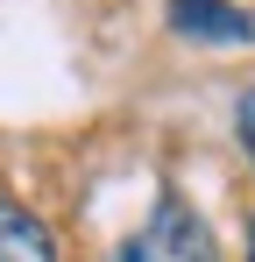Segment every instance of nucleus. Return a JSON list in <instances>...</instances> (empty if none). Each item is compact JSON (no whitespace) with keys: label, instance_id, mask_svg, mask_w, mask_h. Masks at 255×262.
Wrapping results in <instances>:
<instances>
[{"label":"nucleus","instance_id":"nucleus-1","mask_svg":"<svg viewBox=\"0 0 255 262\" xmlns=\"http://www.w3.org/2000/svg\"><path fill=\"white\" fill-rule=\"evenodd\" d=\"M107 262H220V241L192 199H163Z\"/></svg>","mask_w":255,"mask_h":262},{"label":"nucleus","instance_id":"nucleus-2","mask_svg":"<svg viewBox=\"0 0 255 262\" xmlns=\"http://www.w3.org/2000/svg\"><path fill=\"white\" fill-rule=\"evenodd\" d=\"M170 7V29L192 36L206 50H234V43H255V14L234 7V0H163Z\"/></svg>","mask_w":255,"mask_h":262},{"label":"nucleus","instance_id":"nucleus-3","mask_svg":"<svg viewBox=\"0 0 255 262\" xmlns=\"http://www.w3.org/2000/svg\"><path fill=\"white\" fill-rule=\"evenodd\" d=\"M0 262H57V241L7 184H0Z\"/></svg>","mask_w":255,"mask_h":262},{"label":"nucleus","instance_id":"nucleus-4","mask_svg":"<svg viewBox=\"0 0 255 262\" xmlns=\"http://www.w3.org/2000/svg\"><path fill=\"white\" fill-rule=\"evenodd\" d=\"M234 128H241V149L255 156V85L241 92V106H234Z\"/></svg>","mask_w":255,"mask_h":262},{"label":"nucleus","instance_id":"nucleus-5","mask_svg":"<svg viewBox=\"0 0 255 262\" xmlns=\"http://www.w3.org/2000/svg\"><path fill=\"white\" fill-rule=\"evenodd\" d=\"M248 262H255V220H248Z\"/></svg>","mask_w":255,"mask_h":262}]
</instances>
